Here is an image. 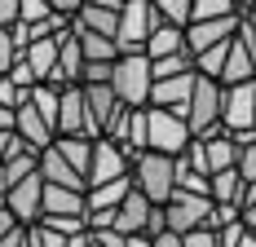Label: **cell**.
Listing matches in <instances>:
<instances>
[{"label": "cell", "mask_w": 256, "mask_h": 247, "mask_svg": "<svg viewBox=\"0 0 256 247\" xmlns=\"http://www.w3.org/2000/svg\"><path fill=\"white\" fill-rule=\"evenodd\" d=\"M66 247H93V234H76V238H71Z\"/></svg>", "instance_id": "37"}, {"label": "cell", "mask_w": 256, "mask_h": 247, "mask_svg": "<svg viewBox=\"0 0 256 247\" xmlns=\"http://www.w3.org/2000/svg\"><path fill=\"white\" fill-rule=\"evenodd\" d=\"M243 225H248V230L256 234V208H248V212H243Z\"/></svg>", "instance_id": "38"}, {"label": "cell", "mask_w": 256, "mask_h": 247, "mask_svg": "<svg viewBox=\"0 0 256 247\" xmlns=\"http://www.w3.org/2000/svg\"><path fill=\"white\" fill-rule=\"evenodd\" d=\"M4 80H14V84H18L22 93H31V88L40 84V75L31 71V62H26V58H22V62H18V66H14V71H9V75H4Z\"/></svg>", "instance_id": "25"}, {"label": "cell", "mask_w": 256, "mask_h": 247, "mask_svg": "<svg viewBox=\"0 0 256 247\" xmlns=\"http://www.w3.org/2000/svg\"><path fill=\"white\" fill-rule=\"evenodd\" d=\"M80 40V49H84V62H120V44L115 40H106V36H93V31H80L71 26Z\"/></svg>", "instance_id": "20"}, {"label": "cell", "mask_w": 256, "mask_h": 247, "mask_svg": "<svg viewBox=\"0 0 256 247\" xmlns=\"http://www.w3.org/2000/svg\"><path fill=\"white\" fill-rule=\"evenodd\" d=\"M194 84H199V71L181 75V80H159L150 93L154 110H172V115H190V98H194Z\"/></svg>", "instance_id": "10"}, {"label": "cell", "mask_w": 256, "mask_h": 247, "mask_svg": "<svg viewBox=\"0 0 256 247\" xmlns=\"http://www.w3.org/2000/svg\"><path fill=\"white\" fill-rule=\"evenodd\" d=\"M154 9H159L164 22L177 26V31H190L194 26V0H154Z\"/></svg>", "instance_id": "21"}, {"label": "cell", "mask_w": 256, "mask_h": 247, "mask_svg": "<svg viewBox=\"0 0 256 247\" xmlns=\"http://www.w3.org/2000/svg\"><path fill=\"white\" fill-rule=\"evenodd\" d=\"M238 26H243V18H226V22H199V26H190V31H186V49L199 58V53L216 49V44H230L234 36H238Z\"/></svg>", "instance_id": "11"}, {"label": "cell", "mask_w": 256, "mask_h": 247, "mask_svg": "<svg viewBox=\"0 0 256 247\" xmlns=\"http://www.w3.org/2000/svg\"><path fill=\"white\" fill-rule=\"evenodd\" d=\"M40 176H44V186H62V190H80V194H88V181L58 154V146L40 150Z\"/></svg>", "instance_id": "12"}, {"label": "cell", "mask_w": 256, "mask_h": 247, "mask_svg": "<svg viewBox=\"0 0 256 247\" xmlns=\"http://www.w3.org/2000/svg\"><path fill=\"white\" fill-rule=\"evenodd\" d=\"M115 80V62H88L84 66V84H110Z\"/></svg>", "instance_id": "26"}, {"label": "cell", "mask_w": 256, "mask_h": 247, "mask_svg": "<svg viewBox=\"0 0 256 247\" xmlns=\"http://www.w3.org/2000/svg\"><path fill=\"white\" fill-rule=\"evenodd\" d=\"M221 128L226 132H252L256 128V84H238L226 88V110H221Z\"/></svg>", "instance_id": "7"}, {"label": "cell", "mask_w": 256, "mask_h": 247, "mask_svg": "<svg viewBox=\"0 0 256 247\" xmlns=\"http://www.w3.org/2000/svg\"><path fill=\"white\" fill-rule=\"evenodd\" d=\"M212 198H199V194H186V190H177V194L168 198V230L172 234H194V230H208V221H212Z\"/></svg>", "instance_id": "5"}, {"label": "cell", "mask_w": 256, "mask_h": 247, "mask_svg": "<svg viewBox=\"0 0 256 247\" xmlns=\"http://www.w3.org/2000/svg\"><path fill=\"white\" fill-rule=\"evenodd\" d=\"M18 137H22L31 150H49L53 142H58V132H53V124L31 106V102H22L18 106Z\"/></svg>", "instance_id": "13"}, {"label": "cell", "mask_w": 256, "mask_h": 247, "mask_svg": "<svg viewBox=\"0 0 256 247\" xmlns=\"http://www.w3.org/2000/svg\"><path fill=\"white\" fill-rule=\"evenodd\" d=\"M53 18V0H22V26H40Z\"/></svg>", "instance_id": "24"}, {"label": "cell", "mask_w": 256, "mask_h": 247, "mask_svg": "<svg viewBox=\"0 0 256 247\" xmlns=\"http://www.w3.org/2000/svg\"><path fill=\"white\" fill-rule=\"evenodd\" d=\"M159 22H164V18H159L154 0H124V18H120V36H115L120 58L146 53V44H150V36H154Z\"/></svg>", "instance_id": "3"}, {"label": "cell", "mask_w": 256, "mask_h": 247, "mask_svg": "<svg viewBox=\"0 0 256 247\" xmlns=\"http://www.w3.org/2000/svg\"><path fill=\"white\" fill-rule=\"evenodd\" d=\"M186 247H221V234H212V230H194V234H186Z\"/></svg>", "instance_id": "31"}, {"label": "cell", "mask_w": 256, "mask_h": 247, "mask_svg": "<svg viewBox=\"0 0 256 247\" xmlns=\"http://www.w3.org/2000/svg\"><path fill=\"white\" fill-rule=\"evenodd\" d=\"M115 98L132 106V110H146L150 106V93H154V66L146 53H132V58H120L115 62V80H110Z\"/></svg>", "instance_id": "1"}, {"label": "cell", "mask_w": 256, "mask_h": 247, "mask_svg": "<svg viewBox=\"0 0 256 247\" xmlns=\"http://www.w3.org/2000/svg\"><path fill=\"white\" fill-rule=\"evenodd\" d=\"M120 18H124V0H84L76 26H80V31H93V36L115 40V36H120Z\"/></svg>", "instance_id": "9"}, {"label": "cell", "mask_w": 256, "mask_h": 247, "mask_svg": "<svg viewBox=\"0 0 256 247\" xmlns=\"http://www.w3.org/2000/svg\"><path fill=\"white\" fill-rule=\"evenodd\" d=\"M0 132H18V110H4L0 106Z\"/></svg>", "instance_id": "34"}, {"label": "cell", "mask_w": 256, "mask_h": 247, "mask_svg": "<svg viewBox=\"0 0 256 247\" xmlns=\"http://www.w3.org/2000/svg\"><path fill=\"white\" fill-rule=\"evenodd\" d=\"M238 176L252 186L256 181V146H248V150H238Z\"/></svg>", "instance_id": "30"}, {"label": "cell", "mask_w": 256, "mask_h": 247, "mask_svg": "<svg viewBox=\"0 0 256 247\" xmlns=\"http://www.w3.org/2000/svg\"><path fill=\"white\" fill-rule=\"evenodd\" d=\"M26 102H31V106H36V110H40V115H44V120L53 124V132H58V115H62V93H58V88H49V84H36V88L26 93Z\"/></svg>", "instance_id": "22"}, {"label": "cell", "mask_w": 256, "mask_h": 247, "mask_svg": "<svg viewBox=\"0 0 256 247\" xmlns=\"http://www.w3.org/2000/svg\"><path fill=\"white\" fill-rule=\"evenodd\" d=\"M49 216H88V194L62 190V186H44V221Z\"/></svg>", "instance_id": "16"}, {"label": "cell", "mask_w": 256, "mask_h": 247, "mask_svg": "<svg viewBox=\"0 0 256 247\" xmlns=\"http://www.w3.org/2000/svg\"><path fill=\"white\" fill-rule=\"evenodd\" d=\"M93 243L98 247H128V238L120 234V230H102V234H93Z\"/></svg>", "instance_id": "32"}, {"label": "cell", "mask_w": 256, "mask_h": 247, "mask_svg": "<svg viewBox=\"0 0 256 247\" xmlns=\"http://www.w3.org/2000/svg\"><path fill=\"white\" fill-rule=\"evenodd\" d=\"M0 247H26V225H22V230H14L9 238H0Z\"/></svg>", "instance_id": "36"}, {"label": "cell", "mask_w": 256, "mask_h": 247, "mask_svg": "<svg viewBox=\"0 0 256 247\" xmlns=\"http://www.w3.org/2000/svg\"><path fill=\"white\" fill-rule=\"evenodd\" d=\"M4 208L18 216V225H40L44 221V176L36 172L31 181H22V186H14L9 194H4Z\"/></svg>", "instance_id": "6"}, {"label": "cell", "mask_w": 256, "mask_h": 247, "mask_svg": "<svg viewBox=\"0 0 256 247\" xmlns=\"http://www.w3.org/2000/svg\"><path fill=\"white\" fill-rule=\"evenodd\" d=\"M238 40H243V44L252 49V58H256V26H252V22H243V26H238Z\"/></svg>", "instance_id": "35"}, {"label": "cell", "mask_w": 256, "mask_h": 247, "mask_svg": "<svg viewBox=\"0 0 256 247\" xmlns=\"http://www.w3.org/2000/svg\"><path fill=\"white\" fill-rule=\"evenodd\" d=\"M177 53H190L186 49V31L159 22L154 36H150V44H146V58H150V62H164V58H177Z\"/></svg>", "instance_id": "18"}, {"label": "cell", "mask_w": 256, "mask_h": 247, "mask_svg": "<svg viewBox=\"0 0 256 247\" xmlns=\"http://www.w3.org/2000/svg\"><path fill=\"white\" fill-rule=\"evenodd\" d=\"M128 247H154V238H146V234H142V238H128Z\"/></svg>", "instance_id": "39"}, {"label": "cell", "mask_w": 256, "mask_h": 247, "mask_svg": "<svg viewBox=\"0 0 256 247\" xmlns=\"http://www.w3.org/2000/svg\"><path fill=\"white\" fill-rule=\"evenodd\" d=\"M132 181H137V190L150 198L154 208H168V198L177 194V159L146 150V154L132 164Z\"/></svg>", "instance_id": "2"}, {"label": "cell", "mask_w": 256, "mask_h": 247, "mask_svg": "<svg viewBox=\"0 0 256 247\" xmlns=\"http://www.w3.org/2000/svg\"><path fill=\"white\" fill-rule=\"evenodd\" d=\"M146 115H150V150H154V154L181 159L186 150L194 146V132H190V120H186V115L154 110V106H146Z\"/></svg>", "instance_id": "4"}, {"label": "cell", "mask_w": 256, "mask_h": 247, "mask_svg": "<svg viewBox=\"0 0 256 247\" xmlns=\"http://www.w3.org/2000/svg\"><path fill=\"white\" fill-rule=\"evenodd\" d=\"M53 146H58V154H62V159L88 181V168H93V150H98V142H88V137H58Z\"/></svg>", "instance_id": "19"}, {"label": "cell", "mask_w": 256, "mask_h": 247, "mask_svg": "<svg viewBox=\"0 0 256 247\" xmlns=\"http://www.w3.org/2000/svg\"><path fill=\"white\" fill-rule=\"evenodd\" d=\"M22 22V0H0V31H14Z\"/></svg>", "instance_id": "27"}, {"label": "cell", "mask_w": 256, "mask_h": 247, "mask_svg": "<svg viewBox=\"0 0 256 247\" xmlns=\"http://www.w3.org/2000/svg\"><path fill=\"white\" fill-rule=\"evenodd\" d=\"M124 176H132V159H128L115 142H98V150H93V168H88V190L110 186V181H124Z\"/></svg>", "instance_id": "8"}, {"label": "cell", "mask_w": 256, "mask_h": 247, "mask_svg": "<svg viewBox=\"0 0 256 247\" xmlns=\"http://www.w3.org/2000/svg\"><path fill=\"white\" fill-rule=\"evenodd\" d=\"M22 150H31V146H26L18 132H0V164H9V159L22 154Z\"/></svg>", "instance_id": "29"}, {"label": "cell", "mask_w": 256, "mask_h": 247, "mask_svg": "<svg viewBox=\"0 0 256 247\" xmlns=\"http://www.w3.org/2000/svg\"><path fill=\"white\" fill-rule=\"evenodd\" d=\"M243 190H248V181L238 176V168L212 176V203H238V208H243Z\"/></svg>", "instance_id": "23"}, {"label": "cell", "mask_w": 256, "mask_h": 247, "mask_svg": "<svg viewBox=\"0 0 256 247\" xmlns=\"http://www.w3.org/2000/svg\"><path fill=\"white\" fill-rule=\"evenodd\" d=\"M84 128H88L84 88H66L62 93V115H58V137H84Z\"/></svg>", "instance_id": "15"}, {"label": "cell", "mask_w": 256, "mask_h": 247, "mask_svg": "<svg viewBox=\"0 0 256 247\" xmlns=\"http://www.w3.org/2000/svg\"><path fill=\"white\" fill-rule=\"evenodd\" d=\"M137 190V181L124 176V181H110V186H98V190H88V212H120L124 208V198Z\"/></svg>", "instance_id": "17"}, {"label": "cell", "mask_w": 256, "mask_h": 247, "mask_svg": "<svg viewBox=\"0 0 256 247\" xmlns=\"http://www.w3.org/2000/svg\"><path fill=\"white\" fill-rule=\"evenodd\" d=\"M221 247H256V234L248 230V225H234V230L221 234Z\"/></svg>", "instance_id": "28"}, {"label": "cell", "mask_w": 256, "mask_h": 247, "mask_svg": "<svg viewBox=\"0 0 256 247\" xmlns=\"http://www.w3.org/2000/svg\"><path fill=\"white\" fill-rule=\"evenodd\" d=\"M150 212H154V203L142 194V190H132V194L124 198V208H120L115 230H120L124 238H142V234H146V225H150Z\"/></svg>", "instance_id": "14"}, {"label": "cell", "mask_w": 256, "mask_h": 247, "mask_svg": "<svg viewBox=\"0 0 256 247\" xmlns=\"http://www.w3.org/2000/svg\"><path fill=\"white\" fill-rule=\"evenodd\" d=\"M14 230H22V225H18V216H14V212L4 208V198H0V238H9Z\"/></svg>", "instance_id": "33"}]
</instances>
